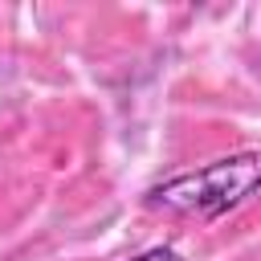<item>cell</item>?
Returning <instances> with one entry per match:
<instances>
[{
  "label": "cell",
  "mask_w": 261,
  "mask_h": 261,
  "mask_svg": "<svg viewBox=\"0 0 261 261\" xmlns=\"http://www.w3.org/2000/svg\"><path fill=\"white\" fill-rule=\"evenodd\" d=\"M257 192H261V151H232L224 159H212L204 167H192V171L151 184L147 208H159L171 216L216 220V216L241 208Z\"/></svg>",
  "instance_id": "1"
},
{
  "label": "cell",
  "mask_w": 261,
  "mask_h": 261,
  "mask_svg": "<svg viewBox=\"0 0 261 261\" xmlns=\"http://www.w3.org/2000/svg\"><path fill=\"white\" fill-rule=\"evenodd\" d=\"M126 261H184L175 249H167V245H155V249H143V253H135V257H126Z\"/></svg>",
  "instance_id": "2"
}]
</instances>
